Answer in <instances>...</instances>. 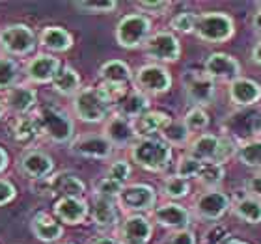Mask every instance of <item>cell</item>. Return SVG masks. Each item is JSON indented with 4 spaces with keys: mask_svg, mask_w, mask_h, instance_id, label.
Returning a JSON list of instances; mask_svg holds the SVG:
<instances>
[{
    "mask_svg": "<svg viewBox=\"0 0 261 244\" xmlns=\"http://www.w3.org/2000/svg\"><path fill=\"white\" fill-rule=\"evenodd\" d=\"M218 149H220V136L205 132L189 144L187 155L200 162H217Z\"/></svg>",
    "mask_w": 261,
    "mask_h": 244,
    "instance_id": "obj_18",
    "label": "cell"
},
{
    "mask_svg": "<svg viewBox=\"0 0 261 244\" xmlns=\"http://www.w3.org/2000/svg\"><path fill=\"white\" fill-rule=\"evenodd\" d=\"M135 86L138 92L142 93H159L168 92L172 86V76H170L168 69L159 64H147L142 65L140 69L136 71L135 75Z\"/></svg>",
    "mask_w": 261,
    "mask_h": 244,
    "instance_id": "obj_7",
    "label": "cell"
},
{
    "mask_svg": "<svg viewBox=\"0 0 261 244\" xmlns=\"http://www.w3.org/2000/svg\"><path fill=\"white\" fill-rule=\"evenodd\" d=\"M233 214L243 222L261 224V201L252 196H245L233 203Z\"/></svg>",
    "mask_w": 261,
    "mask_h": 244,
    "instance_id": "obj_31",
    "label": "cell"
},
{
    "mask_svg": "<svg viewBox=\"0 0 261 244\" xmlns=\"http://www.w3.org/2000/svg\"><path fill=\"white\" fill-rule=\"evenodd\" d=\"M49 192L60 194L62 198H82L86 192V186L75 174H58L49 179Z\"/></svg>",
    "mask_w": 261,
    "mask_h": 244,
    "instance_id": "obj_22",
    "label": "cell"
},
{
    "mask_svg": "<svg viewBox=\"0 0 261 244\" xmlns=\"http://www.w3.org/2000/svg\"><path fill=\"white\" fill-rule=\"evenodd\" d=\"M99 76L103 78L107 86H116V88H125L133 78L130 67L121 60H109L105 62L99 69Z\"/></svg>",
    "mask_w": 261,
    "mask_h": 244,
    "instance_id": "obj_23",
    "label": "cell"
},
{
    "mask_svg": "<svg viewBox=\"0 0 261 244\" xmlns=\"http://www.w3.org/2000/svg\"><path fill=\"white\" fill-rule=\"evenodd\" d=\"M21 170L28 177L43 181L53 174L55 162H53V158L43 151H28L21 160Z\"/></svg>",
    "mask_w": 261,
    "mask_h": 244,
    "instance_id": "obj_19",
    "label": "cell"
},
{
    "mask_svg": "<svg viewBox=\"0 0 261 244\" xmlns=\"http://www.w3.org/2000/svg\"><path fill=\"white\" fill-rule=\"evenodd\" d=\"M53 88L62 95H76L81 92V76L73 67L65 65L58 71V75L53 80Z\"/></svg>",
    "mask_w": 261,
    "mask_h": 244,
    "instance_id": "obj_30",
    "label": "cell"
},
{
    "mask_svg": "<svg viewBox=\"0 0 261 244\" xmlns=\"http://www.w3.org/2000/svg\"><path fill=\"white\" fill-rule=\"evenodd\" d=\"M41 43L50 50H56V52H64V50H69L71 45H73V38L71 34L62 26H47L43 28L41 32Z\"/></svg>",
    "mask_w": 261,
    "mask_h": 244,
    "instance_id": "obj_29",
    "label": "cell"
},
{
    "mask_svg": "<svg viewBox=\"0 0 261 244\" xmlns=\"http://www.w3.org/2000/svg\"><path fill=\"white\" fill-rule=\"evenodd\" d=\"M218 244H248V242H243V240H239V239H233V237H228V239H224V240H220Z\"/></svg>",
    "mask_w": 261,
    "mask_h": 244,
    "instance_id": "obj_53",
    "label": "cell"
},
{
    "mask_svg": "<svg viewBox=\"0 0 261 244\" xmlns=\"http://www.w3.org/2000/svg\"><path fill=\"white\" fill-rule=\"evenodd\" d=\"M153 216H155V222L159 226L174 229V231L189 229V226H191V212L179 203H164V205L155 209Z\"/></svg>",
    "mask_w": 261,
    "mask_h": 244,
    "instance_id": "obj_16",
    "label": "cell"
},
{
    "mask_svg": "<svg viewBox=\"0 0 261 244\" xmlns=\"http://www.w3.org/2000/svg\"><path fill=\"white\" fill-rule=\"evenodd\" d=\"M163 194L166 198H172V200H179V198H185V196L191 194V183L179 175H172V177H166L163 183Z\"/></svg>",
    "mask_w": 261,
    "mask_h": 244,
    "instance_id": "obj_36",
    "label": "cell"
},
{
    "mask_svg": "<svg viewBox=\"0 0 261 244\" xmlns=\"http://www.w3.org/2000/svg\"><path fill=\"white\" fill-rule=\"evenodd\" d=\"M237 158L248 168H261V138L241 142L237 149Z\"/></svg>",
    "mask_w": 261,
    "mask_h": 244,
    "instance_id": "obj_33",
    "label": "cell"
},
{
    "mask_svg": "<svg viewBox=\"0 0 261 244\" xmlns=\"http://www.w3.org/2000/svg\"><path fill=\"white\" fill-rule=\"evenodd\" d=\"M237 149H239V144L231 136H220V149H218V157L215 164L224 166L231 157H237Z\"/></svg>",
    "mask_w": 261,
    "mask_h": 244,
    "instance_id": "obj_42",
    "label": "cell"
},
{
    "mask_svg": "<svg viewBox=\"0 0 261 244\" xmlns=\"http://www.w3.org/2000/svg\"><path fill=\"white\" fill-rule=\"evenodd\" d=\"M38 136H41V127L36 116H28V118H19L13 127V138L21 144H28V142L36 140Z\"/></svg>",
    "mask_w": 261,
    "mask_h": 244,
    "instance_id": "obj_34",
    "label": "cell"
},
{
    "mask_svg": "<svg viewBox=\"0 0 261 244\" xmlns=\"http://www.w3.org/2000/svg\"><path fill=\"white\" fill-rule=\"evenodd\" d=\"M32 231H34V235H36L39 240H43V242H55V240H58L62 235H64V228L56 222L55 218H50L49 214H45V212H39V214L34 216Z\"/></svg>",
    "mask_w": 261,
    "mask_h": 244,
    "instance_id": "obj_26",
    "label": "cell"
},
{
    "mask_svg": "<svg viewBox=\"0 0 261 244\" xmlns=\"http://www.w3.org/2000/svg\"><path fill=\"white\" fill-rule=\"evenodd\" d=\"M153 226L142 214H130L123 220L120 228L121 244H147L151 239Z\"/></svg>",
    "mask_w": 261,
    "mask_h": 244,
    "instance_id": "obj_13",
    "label": "cell"
},
{
    "mask_svg": "<svg viewBox=\"0 0 261 244\" xmlns=\"http://www.w3.org/2000/svg\"><path fill=\"white\" fill-rule=\"evenodd\" d=\"M228 97L237 106H252L261 99V86L252 78L239 76L228 84Z\"/></svg>",
    "mask_w": 261,
    "mask_h": 244,
    "instance_id": "obj_17",
    "label": "cell"
},
{
    "mask_svg": "<svg viewBox=\"0 0 261 244\" xmlns=\"http://www.w3.org/2000/svg\"><path fill=\"white\" fill-rule=\"evenodd\" d=\"M130 157L144 170L161 172L172 160V147L161 138H138V142L130 147Z\"/></svg>",
    "mask_w": 261,
    "mask_h": 244,
    "instance_id": "obj_1",
    "label": "cell"
},
{
    "mask_svg": "<svg viewBox=\"0 0 261 244\" xmlns=\"http://www.w3.org/2000/svg\"><path fill=\"white\" fill-rule=\"evenodd\" d=\"M2 114H4V104L0 103V118H2Z\"/></svg>",
    "mask_w": 261,
    "mask_h": 244,
    "instance_id": "obj_55",
    "label": "cell"
},
{
    "mask_svg": "<svg viewBox=\"0 0 261 244\" xmlns=\"http://www.w3.org/2000/svg\"><path fill=\"white\" fill-rule=\"evenodd\" d=\"M166 244H196V235L191 229H179L170 235Z\"/></svg>",
    "mask_w": 261,
    "mask_h": 244,
    "instance_id": "obj_45",
    "label": "cell"
},
{
    "mask_svg": "<svg viewBox=\"0 0 261 244\" xmlns=\"http://www.w3.org/2000/svg\"><path fill=\"white\" fill-rule=\"evenodd\" d=\"M105 136H107V140L114 147H133L138 142V138H140L135 129V121L121 114L112 116L107 121V125H105Z\"/></svg>",
    "mask_w": 261,
    "mask_h": 244,
    "instance_id": "obj_12",
    "label": "cell"
},
{
    "mask_svg": "<svg viewBox=\"0 0 261 244\" xmlns=\"http://www.w3.org/2000/svg\"><path fill=\"white\" fill-rule=\"evenodd\" d=\"M118 201H120L121 209L138 214V212L151 211L155 207V201H157V194H155V190L149 184H125Z\"/></svg>",
    "mask_w": 261,
    "mask_h": 244,
    "instance_id": "obj_8",
    "label": "cell"
},
{
    "mask_svg": "<svg viewBox=\"0 0 261 244\" xmlns=\"http://www.w3.org/2000/svg\"><path fill=\"white\" fill-rule=\"evenodd\" d=\"M217 92V82L213 80L211 76L203 75H192L189 80L185 82V95L191 101L192 106H207L211 103Z\"/></svg>",
    "mask_w": 261,
    "mask_h": 244,
    "instance_id": "obj_14",
    "label": "cell"
},
{
    "mask_svg": "<svg viewBox=\"0 0 261 244\" xmlns=\"http://www.w3.org/2000/svg\"><path fill=\"white\" fill-rule=\"evenodd\" d=\"M224 179V166L215 162H203L201 172L198 175V183L201 186H205V190L218 188V184Z\"/></svg>",
    "mask_w": 261,
    "mask_h": 244,
    "instance_id": "obj_35",
    "label": "cell"
},
{
    "mask_svg": "<svg viewBox=\"0 0 261 244\" xmlns=\"http://www.w3.org/2000/svg\"><path fill=\"white\" fill-rule=\"evenodd\" d=\"M60 71V60L50 55H39L34 60H30L27 67L28 76L38 84H45V82H53L55 76Z\"/></svg>",
    "mask_w": 261,
    "mask_h": 244,
    "instance_id": "obj_20",
    "label": "cell"
},
{
    "mask_svg": "<svg viewBox=\"0 0 261 244\" xmlns=\"http://www.w3.org/2000/svg\"><path fill=\"white\" fill-rule=\"evenodd\" d=\"M36 92L28 86H11L6 92V106L15 114H27L36 104Z\"/></svg>",
    "mask_w": 261,
    "mask_h": 244,
    "instance_id": "obj_24",
    "label": "cell"
},
{
    "mask_svg": "<svg viewBox=\"0 0 261 244\" xmlns=\"http://www.w3.org/2000/svg\"><path fill=\"white\" fill-rule=\"evenodd\" d=\"M112 99L103 88H84L75 95L73 109L75 114L86 123H99L103 121L110 112Z\"/></svg>",
    "mask_w": 261,
    "mask_h": 244,
    "instance_id": "obj_2",
    "label": "cell"
},
{
    "mask_svg": "<svg viewBox=\"0 0 261 244\" xmlns=\"http://www.w3.org/2000/svg\"><path fill=\"white\" fill-rule=\"evenodd\" d=\"M17 78V65L10 58H0V90L8 88L10 90L11 84Z\"/></svg>",
    "mask_w": 261,
    "mask_h": 244,
    "instance_id": "obj_41",
    "label": "cell"
},
{
    "mask_svg": "<svg viewBox=\"0 0 261 244\" xmlns=\"http://www.w3.org/2000/svg\"><path fill=\"white\" fill-rule=\"evenodd\" d=\"M151 32V22L144 13H130L121 17L116 26V41L123 49H136L140 45H146Z\"/></svg>",
    "mask_w": 261,
    "mask_h": 244,
    "instance_id": "obj_4",
    "label": "cell"
},
{
    "mask_svg": "<svg viewBox=\"0 0 261 244\" xmlns=\"http://www.w3.org/2000/svg\"><path fill=\"white\" fill-rule=\"evenodd\" d=\"M168 123L170 118L164 112H146L138 120H135V129L140 138H147V136L163 130Z\"/></svg>",
    "mask_w": 261,
    "mask_h": 244,
    "instance_id": "obj_28",
    "label": "cell"
},
{
    "mask_svg": "<svg viewBox=\"0 0 261 244\" xmlns=\"http://www.w3.org/2000/svg\"><path fill=\"white\" fill-rule=\"evenodd\" d=\"M163 140L168 144V146L175 147H189V140H191V130L185 125V121H172L164 127L163 130Z\"/></svg>",
    "mask_w": 261,
    "mask_h": 244,
    "instance_id": "obj_32",
    "label": "cell"
},
{
    "mask_svg": "<svg viewBox=\"0 0 261 244\" xmlns=\"http://www.w3.org/2000/svg\"><path fill=\"white\" fill-rule=\"evenodd\" d=\"M252 62L261 65V39L254 45V49H252Z\"/></svg>",
    "mask_w": 261,
    "mask_h": 244,
    "instance_id": "obj_50",
    "label": "cell"
},
{
    "mask_svg": "<svg viewBox=\"0 0 261 244\" xmlns=\"http://www.w3.org/2000/svg\"><path fill=\"white\" fill-rule=\"evenodd\" d=\"M203 73L213 80H235L241 76V64L226 52H211L203 62Z\"/></svg>",
    "mask_w": 261,
    "mask_h": 244,
    "instance_id": "obj_11",
    "label": "cell"
},
{
    "mask_svg": "<svg viewBox=\"0 0 261 244\" xmlns=\"http://www.w3.org/2000/svg\"><path fill=\"white\" fill-rule=\"evenodd\" d=\"M201 166H203V162L185 155V157H181L179 162H177L175 175H179V177H183V179H187V181L198 179V175H200V172H201Z\"/></svg>",
    "mask_w": 261,
    "mask_h": 244,
    "instance_id": "obj_37",
    "label": "cell"
},
{
    "mask_svg": "<svg viewBox=\"0 0 261 244\" xmlns=\"http://www.w3.org/2000/svg\"><path fill=\"white\" fill-rule=\"evenodd\" d=\"M56 216L65 224H81L88 214V203L82 198H62L55 205Z\"/></svg>",
    "mask_w": 261,
    "mask_h": 244,
    "instance_id": "obj_21",
    "label": "cell"
},
{
    "mask_svg": "<svg viewBox=\"0 0 261 244\" xmlns=\"http://www.w3.org/2000/svg\"><path fill=\"white\" fill-rule=\"evenodd\" d=\"M36 118H38L39 127H41V136H47L55 144L71 142L73 132H75V125L65 112L53 109V106H45Z\"/></svg>",
    "mask_w": 261,
    "mask_h": 244,
    "instance_id": "obj_5",
    "label": "cell"
},
{
    "mask_svg": "<svg viewBox=\"0 0 261 244\" xmlns=\"http://www.w3.org/2000/svg\"><path fill=\"white\" fill-rule=\"evenodd\" d=\"M252 28H254V32H256L257 36H261V6H259V10L252 15Z\"/></svg>",
    "mask_w": 261,
    "mask_h": 244,
    "instance_id": "obj_49",
    "label": "cell"
},
{
    "mask_svg": "<svg viewBox=\"0 0 261 244\" xmlns=\"http://www.w3.org/2000/svg\"><path fill=\"white\" fill-rule=\"evenodd\" d=\"M90 244H121V242L112 239V237H97V239L90 240Z\"/></svg>",
    "mask_w": 261,
    "mask_h": 244,
    "instance_id": "obj_51",
    "label": "cell"
},
{
    "mask_svg": "<svg viewBox=\"0 0 261 244\" xmlns=\"http://www.w3.org/2000/svg\"><path fill=\"white\" fill-rule=\"evenodd\" d=\"M125 184L118 183V181L110 179V177H103L101 181L95 183V196L99 198H107V200H118Z\"/></svg>",
    "mask_w": 261,
    "mask_h": 244,
    "instance_id": "obj_39",
    "label": "cell"
},
{
    "mask_svg": "<svg viewBox=\"0 0 261 244\" xmlns=\"http://www.w3.org/2000/svg\"><path fill=\"white\" fill-rule=\"evenodd\" d=\"M196 21H198V15H196V13H192V11H181V13H177V15L170 21V26L179 34H194Z\"/></svg>",
    "mask_w": 261,
    "mask_h": 244,
    "instance_id": "obj_40",
    "label": "cell"
},
{
    "mask_svg": "<svg viewBox=\"0 0 261 244\" xmlns=\"http://www.w3.org/2000/svg\"><path fill=\"white\" fill-rule=\"evenodd\" d=\"M185 125L189 127L191 132L194 130H205L207 125H209V114L205 112V109H200V106H192L187 116L183 118Z\"/></svg>",
    "mask_w": 261,
    "mask_h": 244,
    "instance_id": "obj_38",
    "label": "cell"
},
{
    "mask_svg": "<svg viewBox=\"0 0 261 244\" xmlns=\"http://www.w3.org/2000/svg\"><path fill=\"white\" fill-rule=\"evenodd\" d=\"M129 175H130L129 162H127V160H116V162L110 164L107 177L118 181V183H121V184H125V181L129 179Z\"/></svg>",
    "mask_w": 261,
    "mask_h": 244,
    "instance_id": "obj_44",
    "label": "cell"
},
{
    "mask_svg": "<svg viewBox=\"0 0 261 244\" xmlns=\"http://www.w3.org/2000/svg\"><path fill=\"white\" fill-rule=\"evenodd\" d=\"M0 45L10 55L24 56L36 47V34L27 24H10L0 32Z\"/></svg>",
    "mask_w": 261,
    "mask_h": 244,
    "instance_id": "obj_9",
    "label": "cell"
},
{
    "mask_svg": "<svg viewBox=\"0 0 261 244\" xmlns=\"http://www.w3.org/2000/svg\"><path fill=\"white\" fill-rule=\"evenodd\" d=\"M15 198V186L6 179H0V205L10 203Z\"/></svg>",
    "mask_w": 261,
    "mask_h": 244,
    "instance_id": "obj_48",
    "label": "cell"
},
{
    "mask_svg": "<svg viewBox=\"0 0 261 244\" xmlns=\"http://www.w3.org/2000/svg\"><path fill=\"white\" fill-rule=\"evenodd\" d=\"M138 8L146 13H153V15H163L164 11L170 8V2H138Z\"/></svg>",
    "mask_w": 261,
    "mask_h": 244,
    "instance_id": "obj_46",
    "label": "cell"
},
{
    "mask_svg": "<svg viewBox=\"0 0 261 244\" xmlns=\"http://www.w3.org/2000/svg\"><path fill=\"white\" fill-rule=\"evenodd\" d=\"M92 218L99 228H114L118 224V211H116L114 200L95 196L92 207Z\"/></svg>",
    "mask_w": 261,
    "mask_h": 244,
    "instance_id": "obj_27",
    "label": "cell"
},
{
    "mask_svg": "<svg viewBox=\"0 0 261 244\" xmlns=\"http://www.w3.org/2000/svg\"><path fill=\"white\" fill-rule=\"evenodd\" d=\"M229 207H231V200L220 188L203 190L194 200L196 216L200 218V220H207V222L220 220L228 212Z\"/></svg>",
    "mask_w": 261,
    "mask_h": 244,
    "instance_id": "obj_6",
    "label": "cell"
},
{
    "mask_svg": "<svg viewBox=\"0 0 261 244\" xmlns=\"http://www.w3.org/2000/svg\"><path fill=\"white\" fill-rule=\"evenodd\" d=\"M194 34L205 43H224L233 38L235 22L224 11H205L198 15Z\"/></svg>",
    "mask_w": 261,
    "mask_h": 244,
    "instance_id": "obj_3",
    "label": "cell"
},
{
    "mask_svg": "<svg viewBox=\"0 0 261 244\" xmlns=\"http://www.w3.org/2000/svg\"><path fill=\"white\" fill-rule=\"evenodd\" d=\"M254 132L256 134H259L261 136V114L256 118V121H254Z\"/></svg>",
    "mask_w": 261,
    "mask_h": 244,
    "instance_id": "obj_54",
    "label": "cell"
},
{
    "mask_svg": "<svg viewBox=\"0 0 261 244\" xmlns=\"http://www.w3.org/2000/svg\"><path fill=\"white\" fill-rule=\"evenodd\" d=\"M118 109H120V114L129 118V120H138L140 116H144L146 112H149V99H147L146 93L142 92H130L125 93L123 97L120 99V103H118Z\"/></svg>",
    "mask_w": 261,
    "mask_h": 244,
    "instance_id": "obj_25",
    "label": "cell"
},
{
    "mask_svg": "<svg viewBox=\"0 0 261 244\" xmlns=\"http://www.w3.org/2000/svg\"><path fill=\"white\" fill-rule=\"evenodd\" d=\"M112 149L114 146L107 140V136H97V134H86L76 138L73 144H71V151L79 155V157H86V158H109L112 155Z\"/></svg>",
    "mask_w": 261,
    "mask_h": 244,
    "instance_id": "obj_15",
    "label": "cell"
},
{
    "mask_svg": "<svg viewBox=\"0 0 261 244\" xmlns=\"http://www.w3.org/2000/svg\"><path fill=\"white\" fill-rule=\"evenodd\" d=\"M246 190H248V196L256 198L261 201V174H254L248 177L246 181Z\"/></svg>",
    "mask_w": 261,
    "mask_h": 244,
    "instance_id": "obj_47",
    "label": "cell"
},
{
    "mask_svg": "<svg viewBox=\"0 0 261 244\" xmlns=\"http://www.w3.org/2000/svg\"><path fill=\"white\" fill-rule=\"evenodd\" d=\"M146 55L157 62H177L181 56V43L172 32H157L149 36L144 45Z\"/></svg>",
    "mask_w": 261,
    "mask_h": 244,
    "instance_id": "obj_10",
    "label": "cell"
},
{
    "mask_svg": "<svg viewBox=\"0 0 261 244\" xmlns=\"http://www.w3.org/2000/svg\"><path fill=\"white\" fill-rule=\"evenodd\" d=\"M114 0H107V2H75V8L86 13H110L116 10Z\"/></svg>",
    "mask_w": 261,
    "mask_h": 244,
    "instance_id": "obj_43",
    "label": "cell"
},
{
    "mask_svg": "<svg viewBox=\"0 0 261 244\" xmlns=\"http://www.w3.org/2000/svg\"><path fill=\"white\" fill-rule=\"evenodd\" d=\"M6 166H8V155H6V151L0 147V174L6 170Z\"/></svg>",
    "mask_w": 261,
    "mask_h": 244,
    "instance_id": "obj_52",
    "label": "cell"
}]
</instances>
